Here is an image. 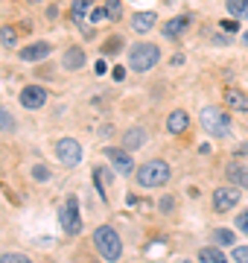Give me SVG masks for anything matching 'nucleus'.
Here are the masks:
<instances>
[{"label":"nucleus","mask_w":248,"mask_h":263,"mask_svg":"<svg viewBox=\"0 0 248 263\" xmlns=\"http://www.w3.org/2000/svg\"><path fill=\"white\" fill-rule=\"evenodd\" d=\"M172 176V170L167 161L161 158H152V161H146V164H140L137 167V173H134V179H137V184L140 187H163L167 181H170Z\"/></svg>","instance_id":"1"},{"label":"nucleus","mask_w":248,"mask_h":263,"mask_svg":"<svg viewBox=\"0 0 248 263\" xmlns=\"http://www.w3.org/2000/svg\"><path fill=\"white\" fill-rule=\"evenodd\" d=\"M94 246L96 252H99V257L108 263H117L120 257H123V243H120V234H117L111 226H99L94 231Z\"/></svg>","instance_id":"2"},{"label":"nucleus","mask_w":248,"mask_h":263,"mask_svg":"<svg viewBox=\"0 0 248 263\" xmlns=\"http://www.w3.org/2000/svg\"><path fill=\"white\" fill-rule=\"evenodd\" d=\"M158 62H161V50H158V44L140 41V44H134V47L129 50V67H132L134 73H146V70H152Z\"/></svg>","instance_id":"3"},{"label":"nucleus","mask_w":248,"mask_h":263,"mask_svg":"<svg viewBox=\"0 0 248 263\" xmlns=\"http://www.w3.org/2000/svg\"><path fill=\"white\" fill-rule=\"evenodd\" d=\"M199 123H201V129L208 132V135H213V138H228L231 126H234L231 117H228V111H222V108H216V105L201 108Z\"/></svg>","instance_id":"4"},{"label":"nucleus","mask_w":248,"mask_h":263,"mask_svg":"<svg viewBox=\"0 0 248 263\" xmlns=\"http://www.w3.org/2000/svg\"><path fill=\"white\" fill-rule=\"evenodd\" d=\"M58 222L65 228V234L76 237L82 231V214H79V199L76 196H67L61 211H58Z\"/></svg>","instance_id":"5"},{"label":"nucleus","mask_w":248,"mask_h":263,"mask_svg":"<svg viewBox=\"0 0 248 263\" xmlns=\"http://www.w3.org/2000/svg\"><path fill=\"white\" fill-rule=\"evenodd\" d=\"M56 158L65 167H76L79 161H82V146H79V141H73V138L56 141Z\"/></svg>","instance_id":"6"},{"label":"nucleus","mask_w":248,"mask_h":263,"mask_svg":"<svg viewBox=\"0 0 248 263\" xmlns=\"http://www.w3.org/2000/svg\"><path fill=\"white\" fill-rule=\"evenodd\" d=\"M105 152V158H108V164L114 167V173H120V176H132V173H137L134 170V158L129 149H114V146H108Z\"/></svg>","instance_id":"7"},{"label":"nucleus","mask_w":248,"mask_h":263,"mask_svg":"<svg viewBox=\"0 0 248 263\" xmlns=\"http://www.w3.org/2000/svg\"><path fill=\"white\" fill-rule=\"evenodd\" d=\"M239 205V187H216V193H213V211H219V214H225V211H231V208Z\"/></svg>","instance_id":"8"},{"label":"nucleus","mask_w":248,"mask_h":263,"mask_svg":"<svg viewBox=\"0 0 248 263\" xmlns=\"http://www.w3.org/2000/svg\"><path fill=\"white\" fill-rule=\"evenodd\" d=\"M47 103V91L41 88V85H27L24 91H20V105L27 108V111H35L41 105Z\"/></svg>","instance_id":"9"},{"label":"nucleus","mask_w":248,"mask_h":263,"mask_svg":"<svg viewBox=\"0 0 248 263\" xmlns=\"http://www.w3.org/2000/svg\"><path fill=\"white\" fill-rule=\"evenodd\" d=\"M18 56H20V62H44L50 56V44L47 41H35V44H29V47L20 50Z\"/></svg>","instance_id":"10"},{"label":"nucleus","mask_w":248,"mask_h":263,"mask_svg":"<svg viewBox=\"0 0 248 263\" xmlns=\"http://www.w3.org/2000/svg\"><path fill=\"white\" fill-rule=\"evenodd\" d=\"M225 176L234 187H248V167L245 164H237V161H231L228 167H225Z\"/></svg>","instance_id":"11"},{"label":"nucleus","mask_w":248,"mask_h":263,"mask_svg":"<svg viewBox=\"0 0 248 263\" xmlns=\"http://www.w3.org/2000/svg\"><path fill=\"white\" fill-rule=\"evenodd\" d=\"M155 24H158V12H137V15H134L132 18V29L134 32H140V35H143V32H152V27Z\"/></svg>","instance_id":"12"},{"label":"nucleus","mask_w":248,"mask_h":263,"mask_svg":"<svg viewBox=\"0 0 248 263\" xmlns=\"http://www.w3.org/2000/svg\"><path fill=\"white\" fill-rule=\"evenodd\" d=\"M187 129H190V114L187 111H172L167 117V132L170 135H184Z\"/></svg>","instance_id":"13"},{"label":"nucleus","mask_w":248,"mask_h":263,"mask_svg":"<svg viewBox=\"0 0 248 263\" xmlns=\"http://www.w3.org/2000/svg\"><path fill=\"white\" fill-rule=\"evenodd\" d=\"M187 27H190V18H187V15H175L172 21H167V24H163V35L175 41V38L184 35V29H187Z\"/></svg>","instance_id":"14"},{"label":"nucleus","mask_w":248,"mask_h":263,"mask_svg":"<svg viewBox=\"0 0 248 263\" xmlns=\"http://www.w3.org/2000/svg\"><path fill=\"white\" fill-rule=\"evenodd\" d=\"M143 143H146V132L140 129V126H132V129L123 135V149H129V152H132V149H140Z\"/></svg>","instance_id":"15"},{"label":"nucleus","mask_w":248,"mask_h":263,"mask_svg":"<svg viewBox=\"0 0 248 263\" xmlns=\"http://www.w3.org/2000/svg\"><path fill=\"white\" fill-rule=\"evenodd\" d=\"M61 65H65V70H79V67L85 65V50L82 47H67Z\"/></svg>","instance_id":"16"},{"label":"nucleus","mask_w":248,"mask_h":263,"mask_svg":"<svg viewBox=\"0 0 248 263\" xmlns=\"http://www.w3.org/2000/svg\"><path fill=\"white\" fill-rule=\"evenodd\" d=\"M225 103L234 111H248V97L242 91H237V88H225Z\"/></svg>","instance_id":"17"},{"label":"nucleus","mask_w":248,"mask_h":263,"mask_svg":"<svg viewBox=\"0 0 248 263\" xmlns=\"http://www.w3.org/2000/svg\"><path fill=\"white\" fill-rule=\"evenodd\" d=\"M91 6H94V0H73V3H70V15H73V21H76L79 27L85 24Z\"/></svg>","instance_id":"18"},{"label":"nucleus","mask_w":248,"mask_h":263,"mask_svg":"<svg viewBox=\"0 0 248 263\" xmlns=\"http://www.w3.org/2000/svg\"><path fill=\"white\" fill-rule=\"evenodd\" d=\"M199 263H228V257H225L219 249L208 246V249H199Z\"/></svg>","instance_id":"19"},{"label":"nucleus","mask_w":248,"mask_h":263,"mask_svg":"<svg viewBox=\"0 0 248 263\" xmlns=\"http://www.w3.org/2000/svg\"><path fill=\"white\" fill-rule=\"evenodd\" d=\"M225 9H228L231 18L242 21V18H248V0H228V3H225Z\"/></svg>","instance_id":"20"},{"label":"nucleus","mask_w":248,"mask_h":263,"mask_svg":"<svg viewBox=\"0 0 248 263\" xmlns=\"http://www.w3.org/2000/svg\"><path fill=\"white\" fill-rule=\"evenodd\" d=\"M15 129H18L15 117L9 114V108H6V105H0V132H3V135H9V132H15Z\"/></svg>","instance_id":"21"},{"label":"nucleus","mask_w":248,"mask_h":263,"mask_svg":"<svg viewBox=\"0 0 248 263\" xmlns=\"http://www.w3.org/2000/svg\"><path fill=\"white\" fill-rule=\"evenodd\" d=\"M213 240L219 246H234L237 243V234H234L231 228H216V231H213Z\"/></svg>","instance_id":"22"},{"label":"nucleus","mask_w":248,"mask_h":263,"mask_svg":"<svg viewBox=\"0 0 248 263\" xmlns=\"http://www.w3.org/2000/svg\"><path fill=\"white\" fill-rule=\"evenodd\" d=\"M0 38H3V44H6L9 50L18 47V29H15V27H3V29H0Z\"/></svg>","instance_id":"23"},{"label":"nucleus","mask_w":248,"mask_h":263,"mask_svg":"<svg viewBox=\"0 0 248 263\" xmlns=\"http://www.w3.org/2000/svg\"><path fill=\"white\" fill-rule=\"evenodd\" d=\"M105 15H108V21H120L123 3H120V0H105Z\"/></svg>","instance_id":"24"},{"label":"nucleus","mask_w":248,"mask_h":263,"mask_svg":"<svg viewBox=\"0 0 248 263\" xmlns=\"http://www.w3.org/2000/svg\"><path fill=\"white\" fill-rule=\"evenodd\" d=\"M0 263H32L27 254H18V252H9V254H0Z\"/></svg>","instance_id":"25"},{"label":"nucleus","mask_w":248,"mask_h":263,"mask_svg":"<svg viewBox=\"0 0 248 263\" xmlns=\"http://www.w3.org/2000/svg\"><path fill=\"white\" fill-rule=\"evenodd\" d=\"M32 179L35 181H50V170L44 167V164H35V167H32Z\"/></svg>","instance_id":"26"},{"label":"nucleus","mask_w":248,"mask_h":263,"mask_svg":"<svg viewBox=\"0 0 248 263\" xmlns=\"http://www.w3.org/2000/svg\"><path fill=\"white\" fill-rule=\"evenodd\" d=\"M234 260L237 263H248V246H234Z\"/></svg>","instance_id":"27"},{"label":"nucleus","mask_w":248,"mask_h":263,"mask_svg":"<svg viewBox=\"0 0 248 263\" xmlns=\"http://www.w3.org/2000/svg\"><path fill=\"white\" fill-rule=\"evenodd\" d=\"M237 228L242 231V234H248V208H245V211H242V214L237 216Z\"/></svg>","instance_id":"28"},{"label":"nucleus","mask_w":248,"mask_h":263,"mask_svg":"<svg viewBox=\"0 0 248 263\" xmlns=\"http://www.w3.org/2000/svg\"><path fill=\"white\" fill-rule=\"evenodd\" d=\"M120 44H123V41H120V38H111V41H105V53H117V50H120Z\"/></svg>","instance_id":"29"},{"label":"nucleus","mask_w":248,"mask_h":263,"mask_svg":"<svg viewBox=\"0 0 248 263\" xmlns=\"http://www.w3.org/2000/svg\"><path fill=\"white\" fill-rule=\"evenodd\" d=\"M222 29H225V32H237V18H234V21L225 18V21H222Z\"/></svg>","instance_id":"30"},{"label":"nucleus","mask_w":248,"mask_h":263,"mask_svg":"<svg viewBox=\"0 0 248 263\" xmlns=\"http://www.w3.org/2000/svg\"><path fill=\"white\" fill-rule=\"evenodd\" d=\"M111 76H114V82H123V79H126V67H114Z\"/></svg>","instance_id":"31"},{"label":"nucleus","mask_w":248,"mask_h":263,"mask_svg":"<svg viewBox=\"0 0 248 263\" xmlns=\"http://www.w3.org/2000/svg\"><path fill=\"white\" fill-rule=\"evenodd\" d=\"M91 18H94V21H102V18H108V15H105V6H102V9H96V12H91Z\"/></svg>","instance_id":"32"},{"label":"nucleus","mask_w":248,"mask_h":263,"mask_svg":"<svg viewBox=\"0 0 248 263\" xmlns=\"http://www.w3.org/2000/svg\"><path fill=\"white\" fill-rule=\"evenodd\" d=\"M161 211H172V196H163V202H161Z\"/></svg>","instance_id":"33"},{"label":"nucleus","mask_w":248,"mask_h":263,"mask_svg":"<svg viewBox=\"0 0 248 263\" xmlns=\"http://www.w3.org/2000/svg\"><path fill=\"white\" fill-rule=\"evenodd\" d=\"M242 41H245V44H248V32H245V35H242Z\"/></svg>","instance_id":"34"},{"label":"nucleus","mask_w":248,"mask_h":263,"mask_svg":"<svg viewBox=\"0 0 248 263\" xmlns=\"http://www.w3.org/2000/svg\"><path fill=\"white\" fill-rule=\"evenodd\" d=\"M29 3H41V0H29Z\"/></svg>","instance_id":"35"},{"label":"nucleus","mask_w":248,"mask_h":263,"mask_svg":"<svg viewBox=\"0 0 248 263\" xmlns=\"http://www.w3.org/2000/svg\"><path fill=\"white\" fill-rule=\"evenodd\" d=\"M184 263H193V260H184Z\"/></svg>","instance_id":"36"}]
</instances>
